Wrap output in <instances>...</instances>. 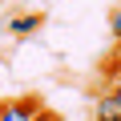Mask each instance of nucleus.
I'll return each instance as SVG.
<instances>
[{
  "label": "nucleus",
  "mask_w": 121,
  "mask_h": 121,
  "mask_svg": "<svg viewBox=\"0 0 121 121\" xmlns=\"http://www.w3.org/2000/svg\"><path fill=\"white\" fill-rule=\"evenodd\" d=\"M40 109V97H16V101H0V121H32Z\"/></svg>",
  "instance_id": "f257e3e1"
},
{
  "label": "nucleus",
  "mask_w": 121,
  "mask_h": 121,
  "mask_svg": "<svg viewBox=\"0 0 121 121\" xmlns=\"http://www.w3.org/2000/svg\"><path fill=\"white\" fill-rule=\"evenodd\" d=\"M40 24H44V20H40V12H20V16H12V20H8V32H12V36H32Z\"/></svg>",
  "instance_id": "f03ea898"
},
{
  "label": "nucleus",
  "mask_w": 121,
  "mask_h": 121,
  "mask_svg": "<svg viewBox=\"0 0 121 121\" xmlns=\"http://www.w3.org/2000/svg\"><path fill=\"white\" fill-rule=\"evenodd\" d=\"M93 113H97V121H121V101L113 93H101L97 105H93Z\"/></svg>",
  "instance_id": "7ed1b4c3"
},
{
  "label": "nucleus",
  "mask_w": 121,
  "mask_h": 121,
  "mask_svg": "<svg viewBox=\"0 0 121 121\" xmlns=\"http://www.w3.org/2000/svg\"><path fill=\"white\" fill-rule=\"evenodd\" d=\"M109 32H113V40L121 44V4H117V8L109 12Z\"/></svg>",
  "instance_id": "20e7f679"
},
{
  "label": "nucleus",
  "mask_w": 121,
  "mask_h": 121,
  "mask_svg": "<svg viewBox=\"0 0 121 121\" xmlns=\"http://www.w3.org/2000/svg\"><path fill=\"white\" fill-rule=\"evenodd\" d=\"M32 121H60V113H52V109H44V105H40V109H36V117H32Z\"/></svg>",
  "instance_id": "39448f33"
},
{
  "label": "nucleus",
  "mask_w": 121,
  "mask_h": 121,
  "mask_svg": "<svg viewBox=\"0 0 121 121\" xmlns=\"http://www.w3.org/2000/svg\"><path fill=\"white\" fill-rule=\"evenodd\" d=\"M109 77H117V81H121V56L113 60V65H109Z\"/></svg>",
  "instance_id": "423d86ee"
},
{
  "label": "nucleus",
  "mask_w": 121,
  "mask_h": 121,
  "mask_svg": "<svg viewBox=\"0 0 121 121\" xmlns=\"http://www.w3.org/2000/svg\"><path fill=\"white\" fill-rule=\"evenodd\" d=\"M109 93H113V97L121 101V81H113V85H109Z\"/></svg>",
  "instance_id": "0eeeda50"
}]
</instances>
